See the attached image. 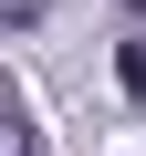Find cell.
<instances>
[{
	"label": "cell",
	"mask_w": 146,
	"mask_h": 156,
	"mask_svg": "<svg viewBox=\"0 0 146 156\" xmlns=\"http://www.w3.org/2000/svg\"><path fill=\"white\" fill-rule=\"evenodd\" d=\"M0 156H42V135H31V115H21V104H0Z\"/></svg>",
	"instance_id": "6da1fadb"
},
{
	"label": "cell",
	"mask_w": 146,
	"mask_h": 156,
	"mask_svg": "<svg viewBox=\"0 0 146 156\" xmlns=\"http://www.w3.org/2000/svg\"><path fill=\"white\" fill-rule=\"evenodd\" d=\"M125 94H146V42H125Z\"/></svg>",
	"instance_id": "7a4b0ae2"
},
{
	"label": "cell",
	"mask_w": 146,
	"mask_h": 156,
	"mask_svg": "<svg viewBox=\"0 0 146 156\" xmlns=\"http://www.w3.org/2000/svg\"><path fill=\"white\" fill-rule=\"evenodd\" d=\"M31 11H42V0H0V21H31Z\"/></svg>",
	"instance_id": "3957f363"
}]
</instances>
